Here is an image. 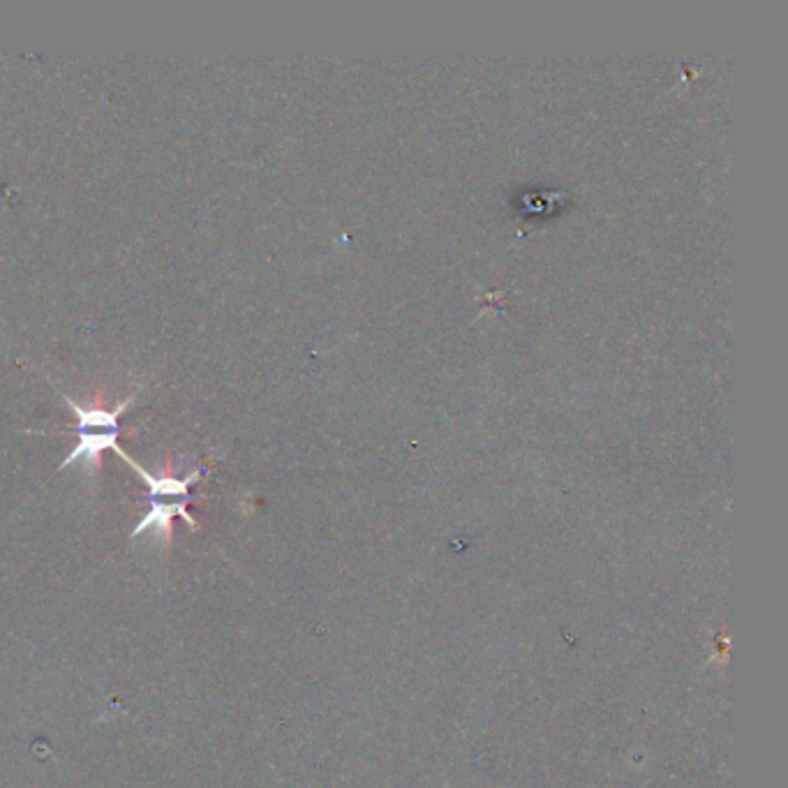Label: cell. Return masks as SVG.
<instances>
[{"label":"cell","instance_id":"7a4b0ae2","mask_svg":"<svg viewBox=\"0 0 788 788\" xmlns=\"http://www.w3.org/2000/svg\"><path fill=\"white\" fill-rule=\"evenodd\" d=\"M188 500H178L174 505H165V502H157V500H151V509L146 511V516L142 518V522L137 525V528L133 530V539H137L139 535L153 530L155 537L163 541V546H169L172 543V520L174 516H180L186 522H190L193 528L197 530V520L188 514V507H186Z\"/></svg>","mask_w":788,"mask_h":788},{"label":"cell","instance_id":"277c9868","mask_svg":"<svg viewBox=\"0 0 788 788\" xmlns=\"http://www.w3.org/2000/svg\"><path fill=\"white\" fill-rule=\"evenodd\" d=\"M137 393L127 396L123 403H118L114 409H102V407H84L74 403L72 398L65 396V405L70 412L76 416V431H107V428H118V416L135 403Z\"/></svg>","mask_w":788,"mask_h":788},{"label":"cell","instance_id":"3957f363","mask_svg":"<svg viewBox=\"0 0 788 788\" xmlns=\"http://www.w3.org/2000/svg\"><path fill=\"white\" fill-rule=\"evenodd\" d=\"M125 463L129 465V467H133L135 471H137V475L142 477V481L148 486V492H151V500H157V497H180V500H188V490L201 479V475H204V469L201 467H197V469H193L190 471V475L188 477H172V475H160V477H155V475H151V471L146 469V467H142L137 460H133V458H125Z\"/></svg>","mask_w":788,"mask_h":788},{"label":"cell","instance_id":"6da1fadb","mask_svg":"<svg viewBox=\"0 0 788 788\" xmlns=\"http://www.w3.org/2000/svg\"><path fill=\"white\" fill-rule=\"evenodd\" d=\"M116 452L121 454L123 449L118 446V428H107V431H79L76 444L72 454L59 465V469H65L74 465L76 460L84 463L86 475H95L102 463V452Z\"/></svg>","mask_w":788,"mask_h":788}]
</instances>
